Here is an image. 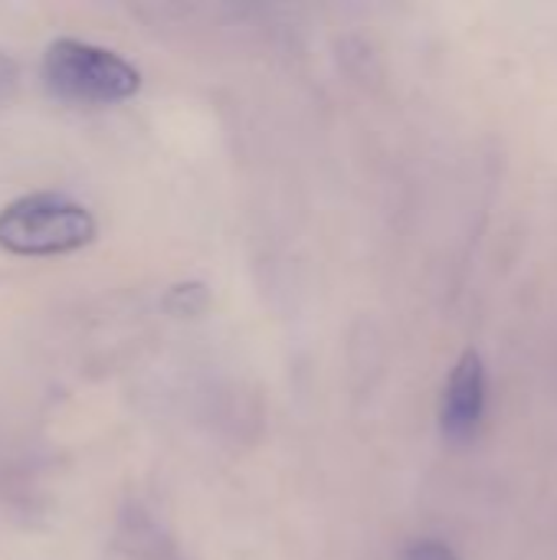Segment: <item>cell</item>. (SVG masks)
I'll return each mask as SVG.
<instances>
[{"mask_svg": "<svg viewBox=\"0 0 557 560\" xmlns=\"http://www.w3.org/2000/svg\"><path fill=\"white\" fill-rule=\"evenodd\" d=\"M43 82L66 102H125L141 89V72L118 52L85 39H53L43 52Z\"/></svg>", "mask_w": 557, "mask_h": 560, "instance_id": "6da1fadb", "label": "cell"}, {"mask_svg": "<svg viewBox=\"0 0 557 560\" xmlns=\"http://www.w3.org/2000/svg\"><path fill=\"white\" fill-rule=\"evenodd\" d=\"M92 240V213L66 194H26L0 210V246L16 256H62Z\"/></svg>", "mask_w": 557, "mask_h": 560, "instance_id": "7a4b0ae2", "label": "cell"}, {"mask_svg": "<svg viewBox=\"0 0 557 560\" xmlns=\"http://www.w3.org/2000/svg\"><path fill=\"white\" fill-rule=\"evenodd\" d=\"M489 404V371L479 351H463L446 377L440 404V430L450 443H469L486 423Z\"/></svg>", "mask_w": 557, "mask_h": 560, "instance_id": "3957f363", "label": "cell"}, {"mask_svg": "<svg viewBox=\"0 0 557 560\" xmlns=\"http://www.w3.org/2000/svg\"><path fill=\"white\" fill-rule=\"evenodd\" d=\"M407 560H460L456 551L440 538H420L407 548Z\"/></svg>", "mask_w": 557, "mask_h": 560, "instance_id": "277c9868", "label": "cell"}, {"mask_svg": "<svg viewBox=\"0 0 557 560\" xmlns=\"http://www.w3.org/2000/svg\"><path fill=\"white\" fill-rule=\"evenodd\" d=\"M13 79H16V62L0 49V89H7Z\"/></svg>", "mask_w": 557, "mask_h": 560, "instance_id": "5b68a950", "label": "cell"}]
</instances>
